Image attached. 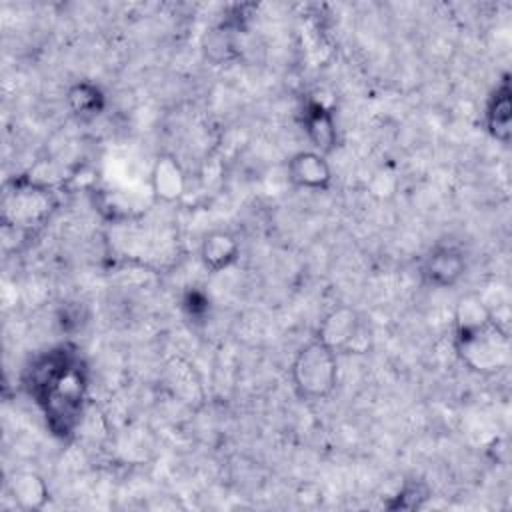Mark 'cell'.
Masks as SVG:
<instances>
[{
  "label": "cell",
  "instance_id": "obj_9",
  "mask_svg": "<svg viewBox=\"0 0 512 512\" xmlns=\"http://www.w3.org/2000/svg\"><path fill=\"white\" fill-rule=\"evenodd\" d=\"M150 190L160 202H176L186 192V174L172 154H160L150 170Z\"/></svg>",
  "mask_w": 512,
  "mask_h": 512
},
{
  "label": "cell",
  "instance_id": "obj_1",
  "mask_svg": "<svg viewBox=\"0 0 512 512\" xmlns=\"http://www.w3.org/2000/svg\"><path fill=\"white\" fill-rule=\"evenodd\" d=\"M86 392L84 370L76 356L64 348L42 356L30 378V394L38 400L46 414V422L56 436H68L82 414Z\"/></svg>",
  "mask_w": 512,
  "mask_h": 512
},
{
  "label": "cell",
  "instance_id": "obj_13",
  "mask_svg": "<svg viewBox=\"0 0 512 512\" xmlns=\"http://www.w3.org/2000/svg\"><path fill=\"white\" fill-rule=\"evenodd\" d=\"M66 106L76 118L90 120V118L98 116L104 110L106 96L100 90V86H96L94 82L80 80V82H76L68 88Z\"/></svg>",
  "mask_w": 512,
  "mask_h": 512
},
{
  "label": "cell",
  "instance_id": "obj_6",
  "mask_svg": "<svg viewBox=\"0 0 512 512\" xmlns=\"http://www.w3.org/2000/svg\"><path fill=\"white\" fill-rule=\"evenodd\" d=\"M288 182L302 190L322 192L328 190L332 184V168L324 154L316 150H300L290 156L286 164Z\"/></svg>",
  "mask_w": 512,
  "mask_h": 512
},
{
  "label": "cell",
  "instance_id": "obj_4",
  "mask_svg": "<svg viewBox=\"0 0 512 512\" xmlns=\"http://www.w3.org/2000/svg\"><path fill=\"white\" fill-rule=\"evenodd\" d=\"M50 208V192L36 182H12L2 200V218L6 226L28 228L42 222Z\"/></svg>",
  "mask_w": 512,
  "mask_h": 512
},
{
  "label": "cell",
  "instance_id": "obj_5",
  "mask_svg": "<svg viewBox=\"0 0 512 512\" xmlns=\"http://www.w3.org/2000/svg\"><path fill=\"white\" fill-rule=\"evenodd\" d=\"M364 330L360 314L350 306L332 308L320 322L316 338L336 352L350 350L360 340Z\"/></svg>",
  "mask_w": 512,
  "mask_h": 512
},
{
  "label": "cell",
  "instance_id": "obj_2",
  "mask_svg": "<svg viewBox=\"0 0 512 512\" xmlns=\"http://www.w3.org/2000/svg\"><path fill=\"white\" fill-rule=\"evenodd\" d=\"M294 390L304 400H324L338 384V352L318 338L304 344L290 366Z\"/></svg>",
  "mask_w": 512,
  "mask_h": 512
},
{
  "label": "cell",
  "instance_id": "obj_3",
  "mask_svg": "<svg viewBox=\"0 0 512 512\" xmlns=\"http://www.w3.org/2000/svg\"><path fill=\"white\" fill-rule=\"evenodd\" d=\"M454 346L460 360L480 374H494L510 362V336L496 318L480 328L454 334Z\"/></svg>",
  "mask_w": 512,
  "mask_h": 512
},
{
  "label": "cell",
  "instance_id": "obj_12",
  "mask_svg": "<svg viewBox=\"0 0 512 512\" xmlns=\"http://www.w3.org/2000/svg\"><path fill=\"white\" fill-rule=\"evenodd\" d=\"M8 494L24 510H40L48 502V486L36 472H18L8 482Z\"/></svg>",
  "mask_w": 512,
  "mask_h": 512
},
{
  "label": "cell",
  "instance_id": "obj_11",
  "mask_svg": "<svg viewBox=\"0 0 512 512\" xmlns=\"http://www.w3.org/2000/svg\"><path fill=\"white\" fill-rule=\"evenodd\" d=\"M510 96H512L510 82H508V76H504L502 82L492 92L486 104V114H484V124L488 134L502 144H508L510 140V122H512Z\"/></svg>",
  "mask_w": 512,
  "mask_h": 512
},
{
  "label": "cell",
  "instance_id": "obj_7",
  "mask_svg": "<svg viewBox=\"0 0 512 512\" xmlns=\"http://www.w3.org/2000/svg\"><path fill=\"white\" fill-rule=\"evenodd\" d=\"M466 272V256L458 246H436L422 264L424 280L434 288H450L462 280Z\"/></svg>",
  "mask_w": 512,
  "mask_h": 512
},
{
  "label": "cell",
  "instance_id": "obj_14",
  "mask_svg": "<svg viewBox=\"0 0 512 512\" xmlns=\"http://www.w3.org/2000/svg\"><path fill=\"white\" fill-rule=\"evenodd\" d=\"M428 496V492H426V488L424 486H420V484H406L402 490H400V494H398V502L396 504H392V508H398L406 498H410L412 502V508H418L420 506V502L424 500Z\"/></svg>",
  "mask_w": 512,
  "mask_h": 512
},
{
  "label": "cell",
  "instance_id": "obj_8",
  "mask_svg": "<svg viewBox=\"0 0 512 512\" xmlns=\"http://www.w3.org/2000/svg\"><path fill=\"white\" fill-rule=\"evenodd\" d=\"M302 126L312 150L328 156L338 146V130L332 110L320 100H308L302 110Z\"/></svg>",
  "mask_w": 512,
  "mask_h": 512
},
{
  "label": "cell",
  "instance_id": "obj_10",
  "mask_svg": "<svg viewBox=\"0 0 512 512\" xmlns=\"http://www.w3.org/2000/svg\"><path fill=\"white\" fill-rule=\"evenodd\" d=\"M240 258V244L234 234L226 230H212L200 242L202 266L212 272H224Z\"/></svg>",
  "mask_w": 512,
  "mask_h": 512
}]
</instances>
